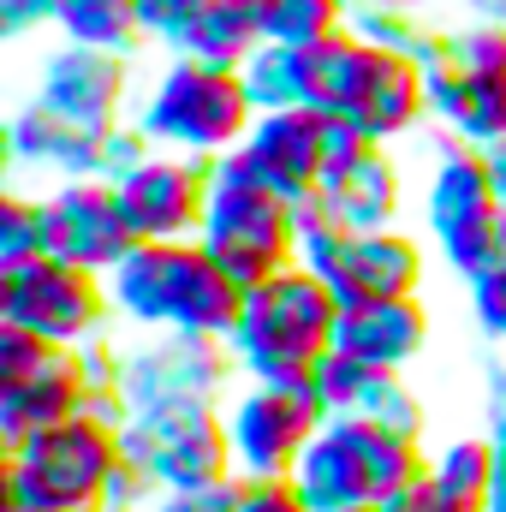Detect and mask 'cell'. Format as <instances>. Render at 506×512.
Instances as JSON below:
<instances>
[{
    "instance_id": "cell-1",
    "label": "cell",
    "mask_w": 506,
    "mask_h": 512,
    "mask_svg": "<svg viewBox=\"0 0 506 512\" xmlns=\"http://www.w3.org/2000/svg\"><path fill=\"white\" fill-rule=\"evenodd\" d=\"M108 292H114V310L131 328L197 334V340H227L239 328V310H245V286L197 239L137 245L108 274Z\"/></svg>"
},
{
    "instance_id": "cell-2",
    "label": "cell",
    "mask_w": 506,
    "mask_h": 512,
    "mask_svg": "<svg viewBox=\"0 0 506 512\" xmlns=\"http://www.w3.org/2000/svg\"><path fill=\"white\" fill-rule=\"evenodd\" d=\"M334 322H340L334 286L310 262H292L245 286V310L227 346L245 382H310V370L334 352Z\"/></svg>"
},
{
    "instance_id": "cell-3",
    "label": "cell",
    "mask_w": 506,
    "mask_h": 512,
    "mask_svg": "<svg viewBox=\"0 0 506 512\" xmlns=\"http://www.w3.org/2000/svg\"><path fill=\"white\" fill-rule=\"evenodd\" d=\"M126 477V417L90 405L72 423H54L0 465V507H84L102 512L114 483Z\"/></svg>"
},
{
    "instance_id": "cell-4",
    "label": "cell",
    "mask_w": 506,
    "mask_h": 512,
    "mask_svg": "<svg viewBox=\"0 0 506 512\" xmlns=\"http://www.w3.org/2000/svg\"><path fill=\"white\" fill-rule=\"evenodd\" d=\"M256 120V102L239 72L227 66H203L191 54H167V66H155L143 102L131 108V126L143 131L155 149L191 155V161H221L245 143Z\"/></svg>"
},
{
    "instance_id": "cell-5",
    "label": "cell",
    "mask_w": 506,
    "mask_h": 512,
    "mask_svg": "<svg viewBox=\"0 0 506 512\" xmlns=\"http://www.w3.org/2000/svg\"><path fill=\"white\" fill-rule=\"evenodd\" d=\"M429 471V453L417 435H399L370 417H328L310 453L298 459L292 483L316 512L387 507L399 489H411Z\"/></svg>"
},
{
    "instance_id": "cell-6",
    "label": "cell",
    "mask_w": 506,
    "mask_h": 512,
    "mask_svg": "<svg viewBox=\"0 0 506 512\" xmlns=\"http://www.w3.org/2000/svg\"><path fill=\"white\" fill-rule=\"evenodd\" d=\"M197 245L215 256L239 286H256V280L304 262L298 203H286L280 191L251 179L233 155H221V161H209V209H203Z\"/></svg>"
},
{
    "instance_id": "cell-7",
    "label": "cell",
    "mask_w": 506,
    "mask_h": 512,
    "mask_svg": "<svg viewBox=\"0 0 506 512\" xmlns=\"http://www.w3.org/2000/svg\"><path fill=\"white\" fill-rule=\"evenodd\" d=\"M126 465L161 495H203L233 483V447H227V417L215 399H185V405H149L126 417Z\"/></svg>"
},
{
    "instance_id": "cell-8",
    "label": "cell",
    "mask_w": 506,
    "mask_h": 512,
    "mask_svg": "<svg viewBox=\"0 0 506 512\" xmlns=\"http://www.w3.org/2000/svg\"><path fill=\"white\" fill-rule=\"evenodd\" d=\"M423 221H429V239H435L441 262L459 280H477L495 262V233H501L506 209L501 191H495L489 149H471L453 137L435 143V167L423 185Z\"/></svg>"
},
{
    "instance_id": "cell-9",
    "label": "cell",
    "mask_w": 506,
    "mask_h": 512,
    "mask_svg": "<svg viewBox=\"0 0 506 512\" xmlns=\"http://www.w3.org/2000/svg\"><path fill=\"white\" fill-rule=\"evenodd\" d=\"M298 239L304 262L334 286L340 304H376V298H417L429 256L411 233L381 227V233H340L322 203H298Z\"/></svg>"
},
{
    "instance_id": "cell-10",
    "label": "cell",
    "mask_w": 506,
    "mask_h": 512,
    "mask_svg": "<svg viewBox=\"0 0 506 512\" xmlns=\"http://www.w3.org/2000/svg\"><path fill=\"white\" fill-rule=\"evenodd\" d=\"M114 316L108 274H90L60 256H36L24 268H0V322L48 340V346H96V334Z\"/></svg>"
},
{
    "instance_id": "cell-11",
    "label": "cell",
    "mask_w": 506,
    "mask_h": 512,
    "mask_svg": "<svg viewBox=\"0 0 506 512\" xmlns=\"http://www.w3.org/2000/svg\"><path fill=\"white\" fill-rule=\"evenodd\" d=\"M227 417V447H233V471L239 477H292L298 459L310 453V441L322 435L328 411L310 393V382H245L239 393L221 399Z\"/></svg>"
},
{
    "instance_id": "cell-12",
    "label": "cell",
    "mask_w": 506,
    "mask_h": 512,
    "mask_svg": "<svg viewBox=\"0 0 506 512\" xmlns=\"http://www.w3.org/2000/svg\"><path fill=\"white\" fill-rule=\"evenodd\" d=\"M239 376L227 340H197V334H161L120 358V405L149 411V405H185V399H227V382Z\"/></svg>"
},
{
    "instance_id": "cell-13",
    "label": "cell",
    "mask_w": 506,
    "mask_h": 512,
    "mask_svg": "<svg viewBox=\"0 0 506 512\" xmlns=\"http://www.w3.org/2000/svg\"><path fill=\"white\" fill-rule=\"evenodd\" d=\"M114 191H120V209H126L137 245H179V239H197V227H203L209 161L149 149L131 173L114 179Z\"/></svg>"
},
{
    "instance_id": "cell-14",
    "label": "cell",
    "mask_w": 506,
    "mask_h": 512,
    "mask_svg": "<svg viewBox=\"0 0 506 512\" xmlns=\"http://www.w3.org/2000/svg\"><path fill=\"white\" fill-rule=\"evenodd\" d=\"M30 102H42L60 120H78L90 131H114L126 126V102H131V54H102V48H78L60 42L42 54L36 66V90Z\"/></svg>"
},
{
    "instance_id": "cell-15",
    "label": "cell",
    "mask_w": 506,
    "mask_h": 512,
    "mask_svg": "<svg viewBox=\"0 0 506 512\" xmlns=\"http://www.w3.org/2000/svg\"><path fill=\"white\" fill-rule=\"evenodd\" d=\"M42 221H48V256L78 262L90 274H114L137 251V233H131L120 191L108 179H66V185H54L42 197Z\"/></svg>"
},
{
    "instance_id": "cell-16",
    "label": "cell",
    "mask_w": 506,
    "mask_h": 512,
    "mask_svg": "<svg viewBox=\"0 0 506 512\" xmlns=\"http://www.w3.org/2000/svg\"><path fill=\"white\" fill-rule=\"evenodd\" d=\"M233 161L268 191H280L286 203H310L328 173V114H316V108L256 114L245 143L233 149Z\"/></svg>"
},
{
    "instance_id": "cell-17",
    "label": "cell",
    "mask_w": 506,
    "mask_h": 512,
    "mask_svg": "<svg viewBox=\"0 0 506 512\" xmlns=\"http://www.w3.org/2000/svg\"><path fill=\"white\" fill-rule=\"evenodd\" d=\"M316 203H322V215H328L340 233H381V227H399V209H405L399 161H393L381 143H358V149L334 155L328 173H322V185H316Z\"/></svg>"
},
{
    "instance_id": "cell-18",
    "label": "cell",
    "mask_w": 506,
    "mask_h": 512,
    "mask_svg": "<svg viewBox=\"0 0 506 512\" xmlns=\"http://www.w3.org/2000/svg\"><path fill=\"white\" fill-rule=\"evenodd\" d=\"M90 405H102V393H96V376H90L84 346H78V352H54L30 382L0 387V441L18 447V441L42 435V429H54V423H72V417L90 411Z\"/></svg>"
},
{
    "instance_id": "cell-19",
    "label": "cell",
    "mask_w": 506,
    "mask_h": 512,
    "mask_svg": "<svg viewBox=\"0 0 506 512\" xmlns=\"http://www.w3.org/2000/svg\"><path fill=\"white\" fill-rule=\"evenodd\" d=\"M114 131H90V126H78V120L48 114L42 102H24V108L12 114V126H6V149H12L18 167L54 173L60 185H66V179H108Z\"/></svg>"
},
{
    "instance_id": "cell-20",
    "label": "cell",
    "mask_w": 506,
    "mask_h": 512,
    "mask_svg": "<svg viewBox=\"0 0 506 512\" xmlns=\"http://www.w3.org/2000/svg\"><path fill=\"white\" fill-rule=\"evenodd\" d=\"M334 352L405 376L429 352V304L423 298H376V304H340Z\"/></svg>"
},
{
    "instance_id": "cell-21",
    "label": "cell",
    "mask_w": 506,
    "mask_h": 512,
    "mask_svg": "<svg viewBox=\"0 0 506 512\" xmlns=\"http://www.w3.org/2000/svg\"><path fill=\"white\" fill-rule=\"evenodd\" d=\"M340 120L364 143L387 149L393 137H405V131H417L429 120V72L417 60H405V54H381L376 48L370 72H364V84H358V96H352V108Z\"/></svg>"
},
{
    "instance_id": "cell-22",
    "label": "cell",
    "mask_w": 506,
    "mask_h": 512,
    "mask_svg": "<svg viewBox=\"0 0 506 512\" xmlns=\"http://www.w3.org/2000/svg\"><path fill=\"white\" fill-rule=\"evenodd\" d=\"M423 72H429V120L441 126V137L471 143V149H501L506 143V78H483V72L447 66L441 54Z\"/></svg>"
},
{
    "instance_id": "cell-23",
    "label": "cell",
    "mask_w": 506,
    "mask_h": 512,
    "mask_svg": "<svg viewBox=\"0 0 506 512\" xmlns=\"http://www.w3.org/2000/svg\"><path fill=\"white\" fill-rule=\"evenodd\" d=\"M370 60H376V48H370L364 36H352V30H340V36L304 48V108L340 120V114L352 108V96H358Z\"/></svg>"
},
{
    "instance_id": "cell-24",
    "label": "cell",
    "mask_w": 506,
    "mask_h": 512,
    "mask_svg": "<svg viewBox=\"0 0 506 512\" xmlns=\"http://www.w3.org/2000/svg\"><path fill=\"white\" fill-rule=\"evenodd\" d=\"M256 48H262L256 0H209L173 54H191V60H203V66H227V72H239Z\"/></svg>"
},
{
    "instance_id": "cell-25",
    "label": "cell",
    "mask_w": 506,
    "mask_h": 512,
    "mask_svg": "<svg viewBox=\"0 0 506 512\" xmlns=\"http://www.w3.org/2000/svg\"><path fill=\"white\" fill-rule=\"evenodd\" d=\"M60 42H78V48H102V54H131L143 36V18H137V0H60V18H54Z\"/></svg>"
},
{
    "instance_id": "cell-26",
    "label": "cell",
    "mask_w": 506,
    "mask_h": 512,
    "mask_svg": "<svg viewBox=\"0 0 506 512\" xmlns=\"http://www.w3.org/2000/svg\"><path fill=\"white\" fill-rule=\"evenodd\" d=\"M262 42L274 48H316L352 24V0H256Z\"/></svg>"
},
{
    "instance_id": "cell-27",
    "label": "cell",
    "mask_w": 506,
    "mask_h": 512,
    "mask_svg": "<svg viewBox=\"0 0 506 512\" xmlns=\"http://www.w3.org/2000/svg\"><path fill=\"white\" fill-rule=\"evenodd\" d=\"M453 495H465L471 507L483 512L489 507V495L501 489V471H506V447L495 435H459V441H447L441 453H435V465H429Z\"/></svg>"
},
{
    "instance_id": "cell-28",
    "label": "cell",
    "mask_w": 506,
    "mask_h": 512,
    "mask_svg": "<svg viewBox=\"0 0 506 512\" xmlns=\"http://www.w3.org/2000/svg\"><path fill=\"white\" fill-rule=\"evenodd\" d=\"M245 90H251L256 114H280V108H304V48H274L262 42L251 60L239 66Z\"/></svg>"
},
{
    "instance_id": "cell-29",
    "label": "cell",
    "mask_w": 506,
    "mask_h": 512,
    "mask_svg": "<svg viewBox=\"0 0 506 512\" xmlns=\"http://www.w3.org/2000/svg\"><path fill=\"white\" fill-rule=\"evenodd\" d=\"M376 376L370 364H358V358H346V352H328L316 370H310V393L322 399V411L328 417H364V405H370V393H376Z\"/></svg>"
},
{
    "instance_id": "cell-30",
    "label": "cell",
    "mask_w": 506,
    "mask_h": 512,
    "mask_svg": "<svg viewBox=\"0 0 506 512\" xmlns=\"http://www.w3.org/2000/svg\"><path fill=\"white\" fill-rule=\"evenodd\" d=\"M48 256V221L36 197H6L0 203V268H24Z\"/></svg>"
},
{
    "instance_id": "cell-31",
    "label": "cell",
    "mask_w": 506,
    "mask_h": 512,
    "mask_svg": "<svg viewBox=\"0 0 506 512\" xmlns=\"http://www.w3.org/2000/svg\"><path fill=\"white\" fill-rule=\"evenodd\" d=\"M54 352H66V346H48V340L24 334V328H12V322H0V387L30 382V376H36Z\"/></svg>"
},
{
    "instance_id": "cell-32",
    "label": "cell",
    "mask_w": 506,
    "mask_h": 512,
    "mask_svg": "<svg viewBox=\"0 0 506 512\" xmlns=\"http://www.w3.org/2000/svg\"><path fill=\"white\" fill-rule=\"evenodd\" d=\"M203 6H209V0H137V18H143V36L173 54V48L185 42V30L197 24Z\"/></svg>"
},
{
    "instance_id": "cell-33",
    "label": "cell",
    "mask_w": 506,
    "mask_h": 512,
    "mask_svg": "<svg viewBox=\"0 0 506 512\" xmlns=\"http://www.w3.org/2000/svg\"><path fill=\"white\" fill-rule=\"evenodd\" d=\"M227 512H316V507L298 495L292 477H262V483L239 477V495H233V507Z\"/></svg>"
},
{
    "instance_id": "cell-34",
    "label": "cell",
    "mask_w": 506,
    "mask_h": 512,
    "mask_svg": "<svg viewBox=\"0 0 506 512\" xmlns=\"http://www.w3.org/2000/svg\"><path fill=\"white\" fill-rule=\"evenodd\" d=\"M471 286V316H477V328L506 346V268H483L477 280H465Z\"/></svg>"
},
{
    "instance_id": "cell-35",
    "label": "cell",
    "mask_w": 506,
    "mask_h": 512,
    "mask_svg": "<svg viewBox=\"0 0 506 512\" xmlns=\"http://www.w3.org/2000/svg\"><path fill=\"white\" fill-rule=\"evenodd\" d=\"M381 512H477V507H471L465 495H453V489H447L435 471H423L411 489H399V495H393Z\"/></svg>"
},
{
    "instance_id": "cell-36",
    "label": "cell",
    "mask_w": 506,
    "mask_h": 512,
    "mask_svg": "<svg viewBox=\"0 0 506 512\" xmlns=\"http://www.w3.org/2000/svg\"><path fill=\"white\" fill-rule=\"evenodd\" d=\"M60 18V0H0V36L6 42H24L36 30H48Z\"/></svg>"
},
{
    "instance_id": "cell-37",
    "label": "cell",
    "mask_w": 506,
    "mask_h": 512,
    "mask_svg": "<svg viewBox=\"0 0 506 512\" xmlns=\"http://www.w3.org/2000/svg\"><path fill=\"white\" fill-rule=\"evenodd\" d=\"M233 495H239V477L221 483V489H203V495H155V507L149 512H227L233 507Z\"/></svg>"
},
{
    "instance_id": "cell-38",
    "label": "cell",
    "mask_w": 506,
    "mask_h": 512,
    "mask_svg": "<svg viewBox=\"0 0 506 512\" xmlns=\"http://www.w3.org/2000/svg\"><path fill=\"white\" fill-rule=\"evenodd\" d=\"M465 12H471V18H495V24H506V0H465Z\"/></svg>"
},
{
    "instance_id": "cell-39",
    "label": "cell",
    "mask_w": 506,
    "mask_h": 512,
    "mask_svg": "<svg viewBox=\"0 0 506 512\" xmlns=\"http://www.w3.org/2000/svg\"><path fill=\"white\" fill-rule=\"evenodd\" d=\"M489 167H495V191H501V209H506V143L489 149Z\"/></svg>"
},
{
    "instance_id": "cell-40",
    "label": "cell",
    "mask_w": 506,
    "mask_h": 512,
    "mask_svg": "<svg viewBox=\"0 0 506 512\" xmlns=\"http://www.w3.org/2000/svg\"><path fill=\"white\" fill-rule=\"evenodd\" d=\"M483 512H506V471H501V489L489 495V507H483Z\"/></svg>"
},
{
    "instance_id": "cell-41",
    "label": "cell",
    "mask_w": 506,
    "mask_h": 512,
    "mask_svg": "<svg viewBox=\"0 0 506 512\" xmlns=\"http://www.w3.org/2000/svg\"><path fill=\"white\" fill-rule=\"evenodd\" d=\"M352 6H364V0H352ZM381 6H405V12H423L429 0H381Z\"/></svg>"
},
{
    "instance_id": "cell-42",
    "label": "cell",
    "mask_w": 506,
    "mask_h": 512,
    "mask_svg": "<svg viewBox=\"0 0 506 512\" xmlns=\"http://www.w3.org/2000/svg\"><path fill=\"white\" fill-rule=\"evenodd\" d=\"M0 512H84V507H0Z\"/></svg>"
},
{
    "instance_id": "cell-43",
    "label": "cell",
    "mask_w": 506,
    "mask_h": 512,
    "mask_svg": "<svg viewBox=\"0 0 506 512\" xmlns=\"http://www.w3.org/2000/svg\"><path fill=\"white\" fill-rule=\"evenodd\" d=\"M352 512H381V507H352Z\"/></svg>"
}]
</instances>
